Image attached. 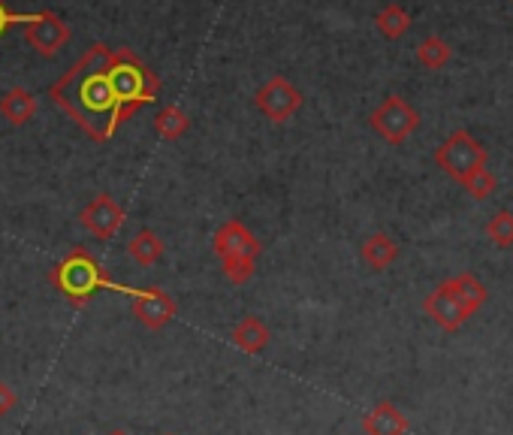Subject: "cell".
Returning <instances> with one entry per match:
<instances>
[{
  "instance_id": "obj_1",
  "label": "cell",
  "mask_w": 513,
  "mask_h": 435,
  "mask_svg": "<svg viewBox=\"0 0 513 435\" xmlns=\"http://www.w3.org/2000/svg\"><path fill=\"white\" fill-rule=\"evenodd\" d=\"M49 97L94 139L106 142L121 127L118 94L109 76V49L94 43L52 88Z\"/></svg>"
},
{
  "instance_id": "obj_2",
  "label": "cell",
  "mask_w": 513,
  "mask_h": 435,
  "mask_svg": "<svg viewBox=\"0 0 513 435\" xmlns=\"http://www.w3.org/2000/svg\"><path fill=\"white\" fill-rule=\"evenodd\" d=\"M49 281L61 290L73 309H88L91 300L97 297V290H115L118 284L109 278V272L97 263V257L85 245L67 251L64 260L52 266Z\"/></svg>"
},
{
  "instance_id": "obj_3",
  "label": "cell",
  "mask_w": 513,
  "mask_h": 435,
  "mask_svg": "<svg viewBox=\"0 0 513 435\" xmlns=\"http://www.w3.org/2000/svg\"><path fill=\"white\" fill-rule=\"evenodd\" d=\"M435 164L456 185H465L474 173L486 170V149L468 130H456L435 149Z\"/></svg>"
},
{
  "instance_id": "obj_4",
  "label": "cell",
  "mask_w": 513,
  "mask_h": 435,
  "mask_svg": "<svg viewBox=\"0 0 513 435\" xmlns=\"http://www.w3.org/2000/svg\"><path fill=\"white\" fill-rule=\"evenodd\" d=\"M115 294H124L130 297V309L136 315V321L157 333L163 330L166 324H173V318L179 315V303L166 294L163 287H127V284H115Z\"/></svg>"
},
{
  "instance_id": "obj_5",
  "label": "cell",
  "mask_w": 513,
  "mask_h": 435,
  "mask_svg": "<svg viewBox=\"0 0 513 435\" xmlns=\"http://www.w3.org/2000/svg\"><path fill=\"white\" fill-rule=\"evenodd\" d=\"M369 124H372V130H375L384 142L402 145V142L420 127V112H417L405 97L390 94V97H384V103L369 115Z\"/></svg>"
},
{
  "instance_id": "obj_6",
  "label": "cell",
  "mask_w": 513,
  "mask_h": 435,
  "mask_svg": "<svg viewBox=\"0 0 513 435\" xmlns=\"http://www.w3.org/2000/svg\"><path fill=\"white\" fill-rule=\"evenodd\" d=\"M254 103H257V109H260L269 121L287 124V121L302 109V91H299L290 79L272 76L269 82H263V85L257 88Z\"/></svg>"
},
{
  "instance_id": "obj_7",
  "label": "cell",
  "mask_w": 513,
  "mask_h": 435,
  "mask_svg": "<svg viewBox=\"0 0 513 435\" xmlns=\"http://www.w3.org/2000/svg\"><path fill=\"white\" fill-rule=\"evenodd\" d=\"M82 227L94 236V239H115V233L121 230V224L127 221V212L115 203L112 194H97L82 212H79Z\"/></svg>"
},
{
  "instance_id": "obj_8",
  "label": "cell",
  "mask_w": 513,
  "mask_h": 435,
  "mask_svg": "<svg viewBox=\"0 0 513 435\" xmlns=\"http://www.w3.org/2000/svg\"><path fill=\"white\" fill-rule=\"evenodd\" d=\"M423 312L441 327V330H447V333H456L468 318H465V312H462V306H459V297H456V287H453V278H447V281H441L432 294L423 300Z\"/></svg>"
},
{
  "instance_id": "obj_9",
  "label": "cell",
  "mask_w": 513,
  "mask_h": 435,
  "mask_svg": "<svg viewBox=\"0 0 513 435\" xmlns=\"http://www.w3.org/2000/svg\"><path fill=\"white\" fill-rule=\"evenodd\" d=\"M25 40H28V46L37 49L43 58H52L58 49L67 46L70 28H67V22H64L61 16H55L52 10H43L40 19H37L34 25L25 28Z\"/></svg>"
},
{
  "instance_id": "obj_10",
  "label": "cell",
  "mask_w": 513,
  "mask_h": 435,
  "mask_svg": "<svg viewBox=\"0 0 513 435\" xmlns=\"http://www.w3.org/2000/svg\"><path fill=\"white\" fill-rule=\"evenodd\" d=\"M212 248H215L218 260H221V257H254V260H257L260 251H263L260 239H257L239 218H230V221H224V224L218 227Z\"/></svg>"
},
{
  "instance_id": "obj_11",
  "label": "cell",
  "mask_w": 513,
  "mask_h": 435,
  "mask_svg": "<svg viewBox=\"0 0 513 435\" xmlns=\"http://www.w3.org/2000/svg\"><path fill=\"white\" fill-rule=\"evenodd\" d=\"M408 429H411V423H408L405 411H399V405H393L390 399H381L363 417L366 435H408Z\"/></svg>"
},
{
  "instance_id": "obj_12",
  "label": "cell",
  "mask_w": 513,
  "mask_h": 435,
  "mask_svg": "<svg viewBox=\"0 0 513 435\" xmlns=\"http://www.w3.org/2000/svg\"><path fill=\"white\" fill-rule=\"evenodd\" d=\"M269 339H272V330H269V324H266L263 318H257V315L242 318V321L233 327V333H230V342H233L239 351H245V354H263L266 345H269Z\"/></svg>"
},
{
  "instance_id": "obj_13",
  "label": "cell",
  "mask_w": 513,
  "mask_h": 435,
  "mask_svg": "<svg viewBox=\"0 0 513 435\" xmlns=\"http://www.w3.org/2000/svg\"><path fill=\"white\" fill-rule=\"evenodd\" d=\"M360 257H363V263H366L369 269L384 272V269H390V266L399 260V242H396L390 233H372V236L363 239Z\"/></svg>"
},
{
  "instance_id": "obj_14",
  "label": "cell",
  "mask_w": 513,
  "mask_h": 435,
  "mask_svg": "<svg viewBox=\"0 0 513 435\" xmlns=\"http://www.w3.org/2000/svg\"><path fill=\"white\" fill-rule=\"evenodd\" d=\"M37 109H40L37 97L28 88H19V85L4 91V97H0V115H4V121H10L13 127L28 124L37 115Z\"/></svg>"
},
{
  "instance_id": "obj_15",
  "label": "cell",
  "mask_w": 513,
  "mask_h": 435,
  "mask_svg": "<svg viewBox=\"0 0 513 435\" xmlns=\"http://www.w3.org/2000/svg\"><path fill=\"white\" fill-rule=\"evenodd\" d=\"M453 287H456V297H459V306H462L465 318L477 315V312L486 306V300H489L486 284H483L474 272H459V275L453 278Z\"/></svg>"
},
{
  "instance_id": "obj_16",
  "label": "cell",
  "mask_w": 513,
  "mask_h": 435,
  "mask_svg": "<svg viewBox=\"0 0 513 435\" xmlns=\"http://www.w3.org/2000/svg\"><path fill=\"white\" fill-rule=\"evenodd\" d=\"M154 130H157L160 139L176 142V139H182V136L191 130V115H188L182 106H163V109L154 115Z\"/></svg>"
},
{
  "instance_id": "obj_17",
  "label": "cell",
  "mask_w": 513,
  "mask_h": 435,
  "mask_svg": "<svg viewBox=\"0 0 513 435\" xmlns=\"http://www.w3.org/2000/svg\"><path fill=\"white\" fill-rule=\"evenodd\" d=\"M127 254L139 263V266H154L163 257V239L154 230H139L130 242H127Z\"/></svg>"
},
{
  "instance_id": "obj_18",
  "label": "cell",
  "mask_w": 513,
  "mask_h": 435,
  "mask_svg": "<svg viewBox=\"0 0 513 435\" xmlns=\"http://www.w3.org/2000/svg\"><path fill=\"white\" fill-rule=\"evenodd\" d=\"M375 25H378V31H381L387 40H399V37H405V34H408V28H411V16H408V10H405V7H399V4H387V7L375 16Z\"/></svg>"
},
{
  "instance_id": "obj_19",
  "label": "cell",
  "mask_w": 513,
  "mask_h": 435,
  "mask_svg": "<svg viewBox=\"0 0 513 435\" xmlns=\"http://www.w3.org/2000/svg\"><path fill=\"white\" fill-rule=\"evenodd\" d=\"M453 58V49L450 43H444L441 37H426L420 46H417V61L426 67V70H444Z\"/></svg>"
},
{
  "instance_id": "obj_20",
  "label": "cell",
  "mask_w": 513,
  "mask_h": 435,
  "mask_svg": "<svg viewBox=\"0 0 513 435\" xmlns=\"http://www.w3.org/2000/svg\"><path fill=\"white\" fill-rule=\"evenodd\" d=\"M486 239L495 248H510L513 245V212H507V209L495 212L486 224Z\"/></svg>"
},
{
  "instance_id": "obj_21",
  "label": "cell",
  "mask_w": 513,
  "mask_h": 435,
  "mask_svg": "<svg viewBox=\"0 0 513 435\" xmlns=\"http://www.w3.org/2000/svg\"><path fill=\"white\" fill-rule=\"evenodd\" d=\"M462 191L471 194L474 200H489V197L495 194V176H492L489 170H480V173H474V176L462 185Z\"/></svg>"
},
{
  "instance_id": "obj_22",
  "label": "cell",
  "mask_w": 513,
  "mask_h": 435,
  "mask_svg": "<svg viewBox=\"0 0 513 435\" xmlns=\"http://www.w3.org/2000/svg\"><path fill=\"white\" fill-rule=\"evenodd\" d=\"M37 19H40V13H25V16H22V13H10L4 0H0V37L7 34L10 25H25V28H28V25H34Z\"/></svg>"
},
{
  "instance_id": "obj_23",
  "label": "cell",
  "mask_w": 513,
  "mask_h": 435,
  "mask_svg": "<svg viewBox=\"0 0 513 435\" xmlns=\"http://www.w3.org/2000/svg\"><path fill=\"white\" fill-rule=\"evenodd\" d=\"M19 405V396H16V390L7 384V381H0V417H7L13 408Z\"/></svg>"
},
{
  "instance_id": "obj_24",
  "label": "cell",
  "mask_w": 513,
  "mask_h": 435,
  "mask_svg": "<svg viewBox=\"0 0 513 435\" xmlns=\"http://www.w3.org/2000/svg\"><path fill=\"white\" fill-rule=\"evenodd\" d=\"M109 435H127V432H109Z\"/></svg>"
},
{
  "instance_id": "obj_25",
  "label": "cell",
  "mask_w": 513,
  "mask_h": 435,
  "mask_svg": "<svg viewBox=\"0 0 513 435\" xmlns=\"http://www.w3.org/2000/svg\"><path fill=\"white\" fill-rule=\"evenodd\" d=\"M163 435H179V432H163Z\"/></svg>"
}]
</instances>
